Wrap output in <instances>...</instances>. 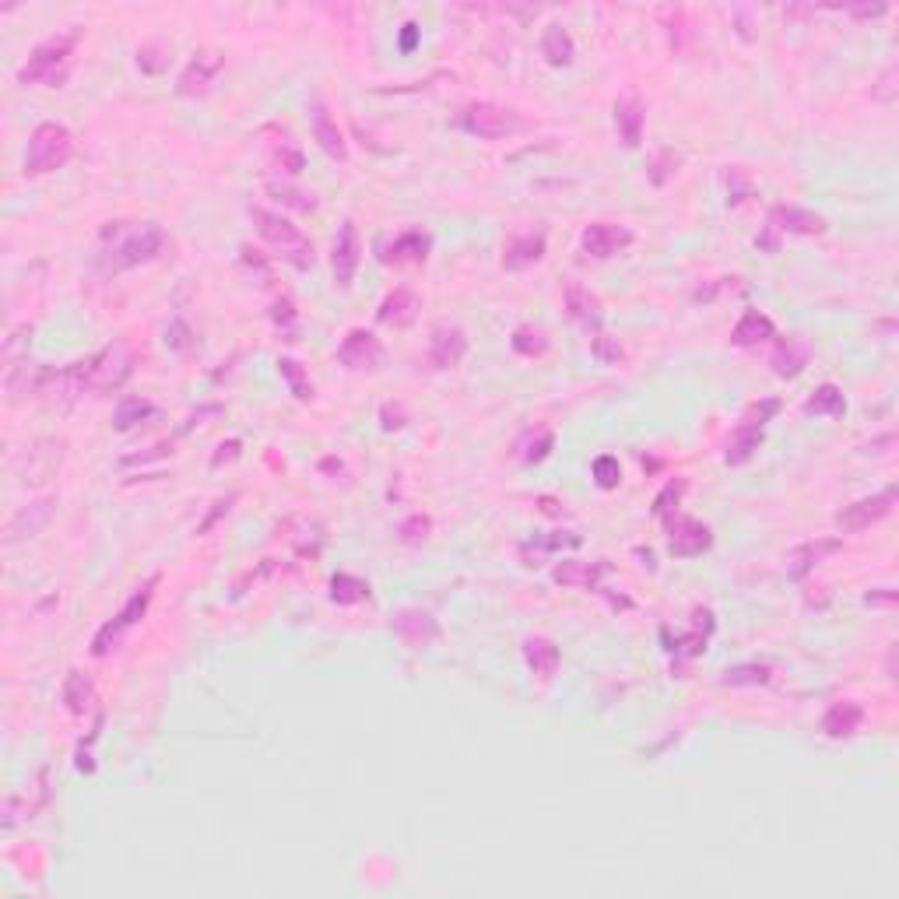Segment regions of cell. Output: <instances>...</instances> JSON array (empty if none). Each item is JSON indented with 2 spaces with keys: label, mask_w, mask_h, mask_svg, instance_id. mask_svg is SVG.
<instances>
[{
  "label": "cell",
  "mask_w": 899,
  "mask_h": 899,
  "mask_svg": "<svg viewBox=\"0 0 899 899\" xmlns=\"http://www.w3.org/2000/svg\"><path fill=\"white\" fill-rule=\"evenodd\" d=\"M218 71H222V57H215V53H197V57L187 64V71L180 74L176 92L180 95H204L211 81H215Z\"/></svg>",
  "instance_id": "obj_22"
},
{
  "label": "cell",
  "mask_w": 899,
  "mask_h": 899,
  "mask_svg": "<svg viewBox=\"0 0 899 899\" xmlns=\"http://www.w3.org/2000/svg\"><path fill=\"white\" fill-rule=\"evenodd\" d=\"M359 260H362V239H359L355 222L348 218V222H341V232H338V239H334V257H331L338 288H352V278H355V271H359Z\"/></svg>",
  "instance_id": "obj_14"
},
{
  "label": "cell",
  "mask_w": 899,
  "mask_h": 899,
  "mask_svg": "<svg viewBox=\"0 0 899 899\" xmlns=\"http://www.w3.org/2000/svg\"><path fill=\"white\" fill-rule=\"evenodd\" d=\"M850 11H854V15H861V18H878V15H885L889 8H885V4H871V8L864 4V8H850Z\"/></svg>",
  "instance_id": "obj_50"
},
{
  "label": "cell",
  "mask_w": 899,
  "mask_h": 899,
  "mask_svg": "<svg viewBox=\"0 0 899 899\" xmlns=\"http://www.w3.org/2000/svg\"><path fill=\"white\" fill-rule=\"evenodd\" d=\"M805 411H808V415L843 418V415H847V397H843V390L836 387V383H822V387L805 401Z\"/></svg>",
  "instance_id": "obj_32"
},
{
  "label": "cell",
  "mask_w": 899,
  "mask_h": 899,
  "mask_svg": "<svg viewBox=\"0 0 899 899\" xmlns=\"http://www.w3.org/2000/svg\"><path fill=\"white\" fill-rule=\"evenodd\" d=\"M777 411H780L777 397H770V401H763V404H752V408L745 411V418H741V422L731 429V436H727V450H724L727 468H741V464H748L752 457H756V450L763 446V436H766V422H770Z\"/></svg>",
  "instance_id": "obj_5"
},
{
  "label": "cell",
  "mask_w": 899,
  "mask_h": 899,
  "mask_svg": "<svg viewBox=\"0 0 899 899\" xmlns=\"http://www.w3.org/2000/svg\"><path fill=\"white\" fill-rule=\"evenodd\" d=\"M545 232H524V236H513L510 243L503 246V267L506 271H524V267L538 264L545 257Z\"/></svg>",
  "instance_id": "obj_20"
},
{
  "label": "cell",
  "mask_w": 899,
  "mask_h": 899,
  "mask_svg": "<svg viewBox=\"0 0 899 899\" xmlns=\"http://www.w3.org/2000/svg\"><path fill=\"white\" fill-rule=\"evenodd\" d=\"M457 123H461V130H468L471 137H482V141H499V137H513L524 130L520 113L496 106V102H471V106L461 109Z\"/></svg>",
  "instance_id": "obj_7"
},
{
  "label": "cell",
  "mask_w": 899,
  "mask_h": 899,
  "mask_svg": "<svg viewBox=\"0 0 899 899\" xmlns=\"http://www.w3.org/2000/svg\"><path fill=\"white\" fill-rule=\"evenodd\" d=\"M541 510H545V513H559V503H555V499H548V496H545V499H541Z\"/></svg>",
  "instance_id": "obj_52"
},
{
  "label": "cell",
  "mask_w": 899,
  "mask_h": 899,
  "mask_svg": "<svg viewBox=\"0 0 899 899\" xmlns=\"http://www.w3.org/2000/svg\"><path fill=\"white\" fill-rule=\"evenodd\" d=\"M468 355V334L461 327H436L429 338L432 369H454Z\"/></svg>",
  "instance_id": "obj_16"
},
{
  "label": "cell",
  "mask_w": 899,
  "mask_h": 899,
  "mask_svg": "<svg viewBox=\"0 0 899 899\" xmlns=\"http://www.w3.org/2000/svg\"><path fill=\"white\" fill-rule=\"evenodd\" d=\"M766 222L773 232H791V236H822L829 229L826 218L808 208H798V204H773Z\"/></svg>",
  "instance_id": "obj_13"
},
{
  "label": "cell",
  "mask_w": 899,
  "mask_h": 899,
  "mask_svg": "<svg viewBox=\"0 0 899 899\" xmlns=\"http://www.w3.org/2000/svg\"><path fill=\"white\" fill-rule=\"evenodd\" d=\"M836 552H843V538L805 541V545H798V548L787 552V576H791V580H805L815 566H822V562H826L829 555H836Z\"/></svg>",
  "instance_id": "obj_15"
},
{
  "label": "cell",
  "mask_w": 899,
  "mask_h": 899,
  "mask_svg": "<svg viewBox=\"0 0 899 899\" xmlns=\"http://www.w3.org/2000/svg\"><path fill=\"white\" fill-rule=\"evenodd\" d=\"M713 545V531L703 520L692 517H671L668 520V552L675 559H696Z\"/></svg>",
  "instance_id": "obj_10"
},
{
  "label": "cell",
  "mask_w": 899,
  "mask_h": 899,
  "mask_svg": "<svg viewBox=\"0 0 899 899\" xmlns=\"http://www.w3.org/2000/svg\"><path fill=\"white\" fill-rule=\"evenodd\" d=\"M555 450V432L545 429V425H538V429H527L524 439L517 443V457L524 464H541L548 454Z\"/></svg>",
  "instance_id": "obj_30"
},
{
  "label": "cell",
  "mask_w": 899,
  "mask_h": 899,
  "mask_svg": "<svg viewBox=\"0 0 899 899\" xmlns=\"http://www.w3.org/2000/svg\"><path fill=\"white\" fill-rule=\"evenodd\" d=\"M155 415H159V408H155L152 401H144V397H123V401L116 404L113 422H116V429L120 432H127V429H134V425L148 422V418H155Z\"/></svg>",
  "instance_id": "obj_34"
},
{
  "label": "cell",
  "mask_w": 899,
  "mask_h": 899,
  "mask_svg": "<svg viewBox=\"0 0 899 899\" xmlns=\"http://www.w3.org/2000/svg\"><path fill=\"white\" fill-rule=\"evenodd\" d=\"M250 218H253V225H257L260 239H264V243L274 250V257H281L285 264L299 267V271L313 267V243L303 236L299 225H292L285 215L267 211V208H250Z\"/></svg>",
  "instance_id": "obj_2"
},
{
  "label": "cell",
  "mask_w": 899,
  "mask_h": 899,
  "mask_svg": "<svg viewBox=\"0 0 899 899\" xmlns=\"http://www.w3.org/2000/svg\"><path fill=\"white\" fill-rule=\"evenodd\" d=\"M418 39H422V29H418V22H404V25H401V39H397V46H401V53H415Z\"/></svg>",
  "instance_id": "obj_46"
},
{
  "label": "cell",
  "mask_w": 899,
  "mask_h": 899,
  "mask_svg": "<svg viewBox=\"0 0 899 899\" xmlns=\"http://www.w3.org/2000/svg\"><path fill=\"white\" fill-rule=\"evenodd\" d=\"M566 310H569V317L583 327H601V320H605L601 299H597L587 285H580V281H569L566 285Z\"/></svg>",
  "instance_id": "obj_25"
},
{
  "label": "cell",
  "mask_w": 899,
  "mask_h": 899,
  "mask_svg": "<svg viewBox=\"0 0 899 899\" xmlns=\"http://www.w3.org/2000/svg\"><path fill=\"white\" fill-rule=\"evenodd\" d=\"M218 450H222V454H215V464H222L225 457H236V450H239V439H232V443H222V446H218Z\"/></svg>",
  "instance_id": "obj_51"
},
{
  "label": "cell",
  "mask_w": 899,
  "mask_h": 899,
  "mask_svg": "<svg viewBox=\"0 0 899 899\" xmlns=\"http://www.w3.org/2000/svg\"><path fill=\"white\" fill-rule=\"evenodd\" d=\"M278 373L285 376L288 390H292L299 401H313V383L310 376H306V369L299 366L295 359H278Z\"/></svg>",
  "instance_id": "obj_39"
},
{
  "label": "cell",
  "mask_w": 899,
  "mask_h": 899,
  "mask_svg": "<svg viewBox=\"0 0 899 899\" xmlns=\"http://www.w3.org/2000/svg\"><path fill=\"white\" fill-rule=\"evenodd\" d=\"M194 334H190V327L183 324V320H173V324L166 327V345L169 348H176V352H187L190 345H194Z\"/></svg>",
  "instance_id": "obj_45"
},
{
  "label": "cell",
  "mask_w": 899,
  "mask_h": 899,
  "mask_svg": "<svg viewBox=\"0 0 899 899\" xmlns=\"http://www.w3.org/2000/svg\"><path fill=\"white\" fill-rule=\"evenodd\" d=\"M338 359L345 362L348 369H355V373H373V369L383 366L387 352H383L380 338H376L373 331H366V327H352V331L345 334V341H341Z\"/></svg>",
  "instance_id": "obj_8"
},
{
  "label": "cell",
  "mask_w": 899,
  "mask_h": 899,
  "mask_svg": "<svg viewBox=\"0 0 899 899\" xmlns=\"http://www.w3.org/2000/svg\"><path fill=\"white\" fill-rule=\"evenodd\" d=\"M770 338H777V324L759 310H745L731 331V345H738V348L763 345V341H770Z\"/></svg>",
  "instance_id": "obj_26"
},
{
  "label": "cell",
  "mask_w": 899,
  "mask_h": 899,
  "mask_svg": "<svg viewBox=\"0 0 899 899\" xmlns=\"http://www.w3.org/2000/svg\"><path fill=\"white\" fill-rule=\"evenodd\" d=\"M864 720V706L854 703V699H840V703H833L826 710V717H822V734L826 738H850V734H857V727H861Z\"/></svg>",
  "instance_id": "obj_23"
},
{
  "label": "cell",
  "mask_w": 899,
  "mask_h": 899,
  "mask_svg": "<svg viewBox=\"0 0 899 899\" xmlns=\"http://www.w3.org/2000/svg\"><path fill=\"white\" fill-rule=\"evenodd\" d=\"M510 345H513V352L524 355V359H534V355H545L548 352L545 331H541V327H531V324L517 327V331H513V338H510Z\"/></svg>",
  "instance_id": "obj_36"
},
{
  "label": "cell",
  "mask_w": 899,
  "mask_h": 899,
  "mask_svg": "<svg viewBox=\"0 0 899 899\" xmlns=\"http://www.w3.org/2000/svg\"><path fill=\"white\" fill-rule=\"evenodd\" d=\"M524 661L538 678H552L555 671H559L562 654H559V647L548 640V636H527L524 640Z\"/></svg>",
  "instance_id": "obj_27"
},
{
  "label": "cell",
  "mask_w": 899,
  "mask_h": 899,
  "mask_svg": "<svg viewBox=\"0 0 899 899\" xmlns=\"http://www.w3.org/2000/svg\"><path fill=\"white\" fill-rule=\"evenodd\" d=\"M106 236H116V243L106 250V264L113 267V271H127V267L148 264V260L159 257L162 246H166V232L152 222H144L127 232H123L120 225H113V229H106Z\"/></svg>",
  "instance_id": "obj_4"
},
{
  "label": "cell",
  "mask_w": 899,
  "mask_h": 899,
  "mask_svg": "<svg viewBox=\"0 0 899 899\" xmlns=\"http://www.w3.org/2000/svg\"><path fill=\"white\" fill-rule=\"evenodd\" d=\"M418 310H422V303H418V295L411 292V288H394L390 295H383L380 310H376V320H380L383 327H408L418 320Z\"/></svg>",
  "instance_id": "obj_19"
},
{
  "label": "cell",
  "mask_w": 899,
  "mask_h": 899,
  "mask_svg": "<svg viewBox=\"0 0 899 899\" xmlns=\"http://www.w3.org/2000/svg\"><path fill=\"white\" fill-rule=\"evenodd\" d=\"M629 243H633V232H629L626 225H612V222L587 225V229H583V236H580L583 253H587V257H594V260L615 257V253H622Z\"/></svg>",
  "instance_id": "obj_12"
},
{
  "label": "cell",
  "mask_w": 899,
  "mask_h": 899,
  "mask_svg": "<svg viewBox=\"0 0 899 899\" xmlns=\"http://www.w3.org/2000/svg\"><path fill=\"white\" fill-rule=\"evenodd\" d=\"M432 250V236L425 229H408L401 236H394V243L383 246L380 260L387 264H425Z\"/></svg>",
  "instance_id": "obj_18"
},
{
  "label": "cell",
  "mask_w": 899,
  "mask_h": 899,
  "mask_svg": "<svg viewBox=\"0 0 899 899\" xmlns=\"http://www.w3.org/2000/svg\"><path fill=\"white\" fill-rule=\"evenodd\" d=\"M274 194V201L285 204V208H295V211H303V215H310V211H317V197L306 194V190L299 187H288V183H271L267 187Z\"/></svg>",
  "instance_id": "obj_40"
},
{
  "label": "cell",
  "mask_w": 899,
  "mask_h": 899,
  "mask_svg": "<svg viewBox=\"0 0 899 899\" xmlns=\"http://www.w3.org/2000/svg\"><path fill=\"white\" fill-rule=\"evenodd\" d=\"M590 352H594L601 362H608V366H612V362H619V359H622V345H619V338H608V334H601V338H594V345H590Z\"/></svg>",
  "instance_id": "obj_44"
},
{
  "label": "cell",
  "mask_w": 899,
  "mask_h": 899,
  "mask_svg": "<svg viewBox=\"0 0 899 899\" xmlns=\"http://www.w3.org/2000/svg\"><path fill=\"white\" fill-rule=\"evenodd\" d=\"M892 506H896V489H885V492H878V496L857 499V503L843 506V510L836 513V524H840L843 531H868L871 524L889 517Z\"/></svg>",
  "instance_id": "obj_11"
},
{
  "label": "cell",
  "mask_w": 899,
  "mask_h": 899,
  "mask_svg": "<svg viewBox=\"0 0 899 899\" xmlns=\"http://www.w3.org/2000/svg\"><path fill=\"white\" fill-rule=\"evenodd\" d=\"M590 471H594V482L601 485V489H608V492L619 489V482H622V464H619V457H612V454L594 457Z\"/></svg>",
  "instance_id": "obj_41"
},
{
  "label": "cell",
  "mask_w": 899,
  "mask_h": 899,
  "mask_svg": "<svg viewBox=\"0 0 899 899\" xmlns=\"http://www.w3.org/2000/svg\"><path fill=\"white\" fill-rule=\"evenodd\" d=\"M429 531H432V520L422 517V513H415V517H408L401 524V538L408 541V545H418V541H425V538H429Z\"/></svg>",
  "instance_id": "obj_42"
},
{
  "label": "cell",
  "mask_w": 899,
  "mask_h": 899,
  "mask_svg": "<svg viewBox=\"0 0 899 899\" xmlns=\"http://www.w3.org/2000/svg\"><path fill=\"white\" fill-rule=\"evenodd\" d=\"M64 703H67V710L78 713V717H81V713L92 710V703H95L92 678L81 675V671H71V675H67V682H64Z\"/></svg>",
  "instance_id": "obj_33"
},
{
  "label": "cell",
  "mask_w": 899,
  "mask_h": 899,
  "mask_svg": "<svg viewBox=\"0 0 899 899\" xmlns=\"http://www.w3.org/2000/svg\"><path fill=\"white\" fill-rule=\"evenodd\" d=\"M292 317H295V313H292V303H288V299L274 303V320H278V324H281V320H285V324H288V320H292Z\"/></svg>",
  "instance_id": "obj_49"
},
{
  "label": "cell",
  "mask_w": 899,
  "mask_h": 899,
  "mask_svg": "<svg viewBox=\"0 0 899 899\" xmlns=\"http://www.w3.org/2000/svg\"><path fill=\"white\" fill-rule=\"evenodd\" d=\"M541 57H545L552 67H569V64H573V57H576L573 36H569V32L562 29L559 22H552L545 32H541Z\"/></svg>",
  "instance_id": "obj_29"
},
{
  "label": "cell",
  "mask_w": 899,
  "mask_h": 899,
  "mask_svg": "<svg viewBox=\"0 0 899 899\" xmlns=\"http://www.w3.org/2000/svg\"><path fill=\"white\" fill-rule=\"evenodd\" d=\"M74 155V134L57 120H46L32 130L25 148V176H50L64 169Z\"/></svg>",
  "instance_id": "obj_3"
},
{
  "label": "cell",
  "mask_w": 899,
  "mask_h": 899,
  "mask_svg": "<svg viewBox=\"0 0 899 899\" xmlns=\"http://www.w3.org/2000/svg\"><path fill=\"white\" fill-rule=\"evenodd\" d=\"M685 489H689V482H685V478H675V482L664 485V492L654 499V517L664 520V524H668L671 517H678V503H682Z\"/></svg>",
  "instance_id": "obj_38"
},
{
  "label": "cell",
  "mask_w": 899,
  "mask_h": 899,
  "mask_svg": "<svg viewBox=\"0 0 899 899\" xmlns=\"http://www.w3.org/2000/svg\"><path fill=\"white\" fill-rule=\"evenodd\" d=\"M770 675H773L770 664H759V661L734 664V668H727L724 675H720V685H724V689H741V685H766V682H770Z\"/></svg>",
  "instance_id": "obj_35"
},
{
  "label": "cell",
  "mask_w": 899,
  "mask_h": 899,
  "mask_svg": "<svg viewBox=\"0 0 899 899\" xmlns=\"http://www.w3.org/2000/svg\"><path fill=\"white\" fill-rule=\"evenodd\" d=\"M267 152H271V162L278 169H285V173H303L306 169V159H303V152H299V148H295L292 144V137L285 134V141H267Z\"/></svg>",
  "instance_id": "obj_37"
},
{
  "label": "cell",
  "mask_w": 899,
  "mask_h": 899,
  "mask_svg": "<svg viewBox=\"0 0 899 899\" xmlns=\"http://www.w3.org/2000/svg\"><path fill=\"white\" fill-rule=\"evenodd\" d=\"M748 194H752V183L741 176V169H731V173H727V204L734 208V204H741Z\"/></svg>",
  "instance_id": "obj_43"
},
{
  "label": "cell",
  "mask_w": 899,
  "mask_h": 899,
  "mask_svg": "<svg viewBox=\"0 0 899 899\" xmlns=\"http://www.w3.org/2000/svg\"><path fill=\"white\" fill-rule=\"evenodd\" d=\"M390 629L394 636L411 650H425L439 640V622L432 612H422V608H401V612L390 619Z\"/></svg>",
  "instance_id": "obj_9"
},
{
  "label": "cell",
  "mask_w": 899,
  "mask_h": 899,
  "mask_svg": "<svg viewBox=\"0 0 899 899\" xmlns=\"http://www.w3.org/2000/svg\"><path fill=\"white\" fill-rule=\"evenodd\" d=\"M608 573V562H559L552 569V580L559 587H583V590H601V576Z\"/></svg>",
  "instance_id": "obj_21"
},
{
  "label": "cell",
  "mask_w": 899,
  "mask_h": 899,
  "mask_svg": "<svg viewBox=\"0 0 899 899\" xmlns=\"http://www.w3.org/2000/svg\"><path fill=\"white\" fill-rule=\"evenodd\" d=\"M868 605H896V590L885 587L882 594H868Z\"/></svg>",
  "instance_id": "obj_48"
},
{
  "label": "cell",
  "mask_w": 899,
  "mask_h": 899,
  "mask_svg": "<svg viewBox=\"0 0 899 899\" xmlns=\"http://www.w3.org/2000/svg\"><path fill=\"white\" fill-rule=\"evenodd\" d=\"M310 130H313V141H317L334 162H348L345 134H341V127L331 120V113H327L324 102H313L310 106Z\"/></svg>",
  "instance_id": "obj_17"
},
{
  "label": "cell",
  "mask_w": 899,
  "mask_h": 899,
  "mask_svg": "<svg viewBox=\"0 0 899 899\" xmlns=\"http://www.w3.org/2000/svg\"><path fill=\"white\" fill-rule=\"evenodd\" d=\"M74 46H78V32H60V36H50L29 53L22 67H18V81L22 85H46V88H60L71 74V57Z\"/></svg>",
  "instance_id": "obj_1"
},
{
  "label": "cell",
  "mask_w": 899,
  "mask_h": 899,
  "mask_svg": "<svg viewBox=\"0 0 899 899\" xmlns=\"http://www.w3.org/2000/svg\"><path fill=\"white\" fill-rule=\"evenodd\" d=\"M770 366H773V373H777L780 380H798V376L805 373V366H808V348L801 345L798 338H784L777 345V352H773Z\"/></svg>",
  "instance_id": "obj_28"
},
{
  "label": "cell",
  "mask_w": 899,
  "mask_h": 899,
  "mask_svg": "<svg viewBox=\"0 0 899 899\" xmlns=\"http://www.w3.org/2000/svg\"><path fill=\"white\" fill-rule=\"evenodd\" d=\"M643 127H647V109H643L640 99L615 102V130H619V141L626 144V148H640Z\"/></svg>",
  "instance_id": "obj_24"
},
{
  "label": "cell",
  "mask_w": 899,
  "mask_h": 899,
  "mask_svg": "<svg viewBox=\"0 0 899 899\" xmlns=\"http://www.w3.org/2000/svg\"><path fill=\"white\" fill-rule=\"evenodd\" d=\"M373 597V590H369V583L362 580V576H352V573H334L331 576V601L334 605H362V601H369Z\"/></svg>",
  "instance_id": "obj_31"
},
{
  "label": "cell",
  "mask_w": 899,
  "mask_h": 899,
  "mask_svg": "<svg viewBox=\"0 0 899 899\" xmlns=\"http://www.w3.org/2000/svg\"><path fill=\"white\" fill-rule=\"evenodd\" d=\"M404 425V411L401 408H394V404H387V408H383V429H401Z\"/></svg>",
  "instance_id": "obj_47"
},
{
  "label": "cell",
  "mask_w": 899,
  "mask_h": 899,
  "mask_svg": "<svg viewBox=\"0 0 899 899\" xmlns=\"http://www.w3.org/2000/svg\"><path fill=\"white\" fill-rule=\"evenodd\" d=\"M155 583H159V576H152V580L144 583V587H137L134 594L127 597V605H123L120 612H116L113 619H109L106 626L95 633L92 657H109L123 643V636H127L130 629H134L137 622L144 619V612H148V605H152V597H155Z\"/></svg>",
  "instance_id": "obj_6"
}]
</instances>
